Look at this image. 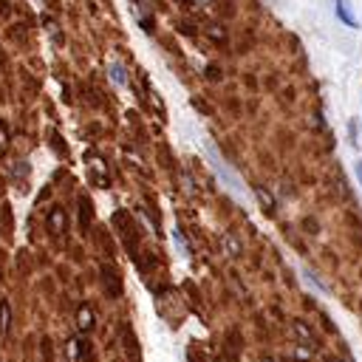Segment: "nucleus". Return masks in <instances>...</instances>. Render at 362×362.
<instances>
[{"instance_id": "f03ea898", "label": "nucleus", "mask_w": 362, "mask_h": 362, "mask_svg": "<svg viewBox=\"0 0 362 362\" xmlns=\"http://www.w3.org/2000/svg\"><path fill=\"white\" fill-rule=\"evenodd\" d=\"M334 11L339 14V20L348 25V28H356V20L351 17V11H348V6H345V0H334Z\"/></svg>"}, {"instance_id": "f257e3e1", "label": "nucleus", "mask_w": 362, "mask_h": 362, "mask_svg": "<svg viewBox=\"0 0 362 362\" xmlns=\"http://www.w3.org/2000/svg\"><path fill=\"white\" fill-rule=\"evenodd\" d=\"M291 334L297 337V345H314V328L305 320H291Z\"/></svg>"}, {"instance_id": "39448f33", "label": "nucleus", "mask_w": 362, "mask_h": 362, "mask_svg": "<svg viewBox=\"0 0 362 362\" xmlns=\"http://www.w3.org/2000/svg\"><path fill=\"white\" fill-rule=\"evenodd\" d=\"M303 226H308L305 232H317V221H308V218H305V221H303Z\"/></svg>"}, {"instance_id": "7ed1b4c3", "label": "nucleus", "mask_w": 362, "mask_h": 362, "mask_svg": "<svg viewBox=\"0 0 362 362\" xmlns=\"http://www.w3.org/2000/svg\"><path fill=\"white\" fill-rule=\"evenodd\" d=\"M255 192H257V198H260V204H263V209H266V212L272 215V212H274V198H272V195H269V192H266L263 187H257Z\"/></svg>"}, {"instance_id": "0eeeda50", "label": "nucleus", "mask_w": 362, "mask_h": 362, "mask_svg": "<svg viewBox=\"0 0 362 362\" xmlns=\"http://www.w3.org/2000/svg\"><path fill=\"white\" fill-rule=\"evenodd\" d=\"M260 362H274V359H272V356H269V359H260Z\"/></svg>"}, {"instance_id": "20e7f679", "label": "nucleus", "mask_w": 362, "mask_h": 362, "mask_svg": "<svg viewBox=\"0 0 362 362\" xmlns=\"http://www.w3.org/2000/svg\"><path fill=\"white\" fill-rule=\"evenodd\" d=\"M221 243H226V246H229V255H240V243H238L235 238H229V235H226Z\"/></svg>"}, {"instance_id": "423d86ee", "label": "nucleus", "mask_w": 362, "mask_h": 362, "mask_svg": "<svg viewBox=\"0 0 362 362\" xmlns=\"http://www.w3.org/2000/svg\"><path fill=\"white\" fill-rule=\"evenodd\" d=\"M354 170H356V178H359V184H362V161H356Z\"/></svg>"}]
</instances>
